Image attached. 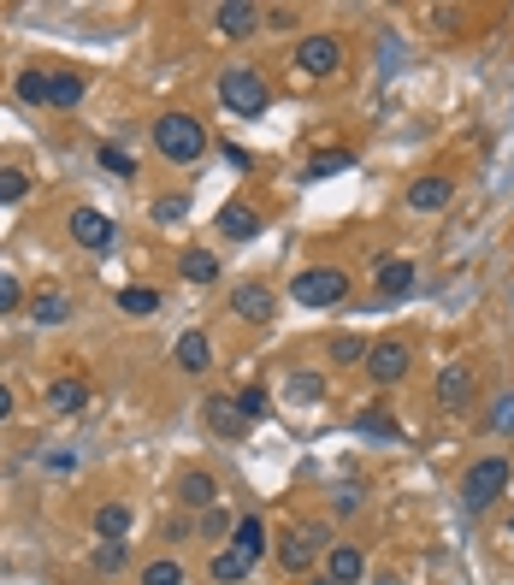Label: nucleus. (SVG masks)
<instances>
[{
    "label": "nucleus",
    "instance_id": "1",
    "mask_svg": "<svg viewBox=\"0 0 514 585\" xmlns=\"http://www.w3.org/2000/svg\"><path fill=\"white\" fill-rule=\"evenodd\" d=\"M509 485H514L509 455H479V461L461 473V509H467V515H485V509H497V503L509 497Z\"/></svg>",
    "mask_w": 514,
    "mask_h": 585
},
{
    "label": "nucleus",
    "instance_id": "2",
    "mask_svg": "<svg viewBox=\"0 0 514 585\" xmlns=\"http://www.w3.org/2000/svg\"><path fill=\"white\" fill-rule=\"evenodd\" d=\"M154 148L172 160V166H195L201 154H207V130L195 113H160L154 119Z\"/></svg>",
    "mask_w": 514,
    "mask_h": 585
},
{
    "label": "nucleus",
    "instance_id": "3",
    "mask_svg": "<svg viewBox=\"0 0 514 585\" xmlns=\"http://www.w3.org/2000/svg\"><path fill=\"white\" fill-rule=\"evenodd\" d=\"M219 101L231 107V119H260L272 107V89H266V77H260L255 65H231L219 77Z\"/></svg>",
    "mask_w": 514,
    "mask_h": 585
},
{
    "label": "nucleus",
    "instance_id": "4",
    "mask_svg": "<svg viewBox=\"0 0 514 585\" xmlns=\"http://www.w3.org/2000/svg\"><path fill=\"white\" fill-rule=\"evenodd\" d=\"M349 296V272L343 266H302L290 278V302L296 308H337Z\"/></svg>",
    "mask_w": 514,
    "mask_h": 585
},
{
    "label": "nucleus",
    "instance_id": "5",
    "mask_svg": "<svg viewBox=\"0 0 514 585\" xmlns=\"http://www.w3.org/2000/svg\"><path fill=\"white\" fill-rule=\"evenodd\" d=\"M231 314L243 325H266L278 314V290L266 284V278H243V284H231Z\"/></svg>",
    "mask_w": 514,
    "mask_h": 585
},
{
    "label": "nucleus",
    "instance_id": "6",
    "mask_svg": "<svg viewBox=\"0 0 514 585\" xmlns=\"http://www.w3.org/2000/svg\"><path fill=\"white\" fill-rule=\"evenodd\" d=\"M361 367H367V379H373V385H396V379H408L414 349H408L402 337H385V343H373V349H367V361H361Z\"/></svg>",
    "mask_w": 514,
    "mask_h": 585
},
{
    "label": "nucleus",
    "instance_id": "7",
    "mask_svg": "<svg viewBox=\"0 0 514 585\" xmlns=\"http://www.w3.org/2000/svg\"><path fill=\"white\" fill-rule=\"evenodd\" d=\"M296 71L302 77H337L343 71V42L337 36H302L296 42Z\"/></svg>",
    "mask_w": 514,
    "mask_h": 585
},
{
    "label": "nucleus",
    "instance_id": "8",
    "mask_svg": "<svg viewBox=\"0 0 514 585\" xmlns=\"http://www.w3.org/2000/svg\"><path fill=\"white\" fill-rule=\"evenodd\" d=\"M325 544H331V538H325V526H302V532H290V538H284V550H278V568H284V574H308Z\"/></svg>",
    "mask_w": 514,
    "mask_h": 585
},
{
    "label": "nucleus",
    "instance_id": "9",
    "mask_svg": "<svg viewBox=\"0 0 514 585\" xmlns=\"http://www.w3.org/2000/svg\"><path fill=\"white\" fill-rule=\"evenodd\" d=\"M473 390H479V373H473L467 361H450V367L438 373V408H450V414H461V408L473 402Z\"/></svg>",
    "mask_w": 514,
    "mask_h": 585
},
{
    "label": "nucleus",
    "instance_id": "10",
    "mask_svg": "<svg viewBox=\"0 0 514 585\" xmlns=\"http://www.w3.org/2000/svg\"><path fill=\"white\" fill-rule=\"evenodd\" d=\"M213 225H219V237H225V243H255V237H260V213L249 207V201H225Z\"/></svg>",
    "mask_w": 514,
    "mask_h": 585
},
{
    "label": "nucleus",
    "instance_id": "11",
    "mask_svg": "<svg viewBox=\"0 0 514 585\" xmlns=\"http://www.w3.org/2000/svg\"><path fill=\"white\" fill-rule=\"evenodd\" d=\"M414 284H420V266L408 255H385L379 272H373V290H379V296H408Z\"/></svg>",
    "mask_w": 514,
    "mask_h": 585
},
{
    "label": "nucleus",
    "instance_id": "12",
    "mask_svg": "<svg viewBox=\"0 0 514 585\" xmlns=\"http://www.w3.org/2000/svg\"><path fill=\"white\" fill-rule=\"evenodd\" d=\"M71 243H83V249H113V219H107L101 207H77V213H71Z\"/></svg>",
    "mask_w": 514,
    "mask_h": 585
},
{
    "label": "nucleus",
    "instance_id": "13",
    "mask_svg": "<svg viewBox=\"0 0 514 585\" xmlns=\"http://www.w3.org/2000/svg\"><path fill=\"white\" fill-rule=\"evenodd\" d=\"M201 420H207V432H213V438H243V432H249V420L237 414V402H231V396H207V402H201Z\"/></svg>",
    "mask_w": 514,
    "mask_h": 585
},
{
    "label": "nucleus",
    "instance_id": "14",
    "mask_svg": "<svg viewBox=\"0 0 514 585\" xmlns=\"http://www.w3.org/2000/svg\"><path fill=\"white\" fill-rule=\"evenodd\" d=\"M213 24H219V36L243 42V36H255L260 30V6H249V0H225V6L213 12Z\"/></svg>",
    "mask_w": 514,
    "mask_h": 585
},
{
    "label": "nucleus",
    "instance_id": "15",
    "mask_svg": "<svg viewBox=\"0 0 514 585\" xmlns=\"http://www.w3.org/2000/svg\"><path fill=\"white\" fill-rule=\"evenodd\" d=\"M450 201H455L450 178H414L408 184V213H444Z\"/></svg>",
    "mask_w": 514,
    "mask_h": 585
},
{
    "label": "nucleus",
    "instance_id": "16",
    "mask_svg": "<svg viewBox=\"0 0 514 585\" xmlns=\"http://www.w3.org/2000/svg\"><path fill=\"white\" fill-rule=\"evenodd\" d=\"M178 503H184V509H201V515H207V509H219V479H213V473H201V467H190V473L178 479Z\"/></svg>",
    "mask_w": 514,
    "mask_h": 585
},
{
    "label": "nucleus",
    "instance_id": "17",
    "mask_svg": "<svg viewBox=\"0 0 514 585\" xmlns=\"http://www.w3.org/2000/svg\"><path fill=\"white\" fill-rule=\"evenodd\" d=\"M367 574V556L355 550V544H331V556H325V580L331 585H355Z\"/></svg>",
    "mask_w": 514,
    "mask_h": 585
},
{
    "label": "nucleus",
    "instance_id": "18",
    "mask_svg": "<svg viewBox=\"0 0 514 585\" xmlns=\"http://www.w3.org/2000/svg\"><path fill=\"white\" fill-rule=\"evenodd\" d=\"M172 361H178L184 373H207V367H213V343H207V331H184V337L172 343Z\"/></svg>",
    "mask_w": 514,
    "mask_h": 585
},
{
    "label": "nucleus",
    "instance_id": "19",
    "mask_svg": "<svg viewBox=\"0 0 514 585\" xmlns=\"http://www.w3.org/2000/svg\"><path fill=\"white\" fill-rule=\"evenodd\" d=\"M48 408H54V414H83V408H89V385H83V379H54V385H48Z\"/></svg>",
    "mask_w": 514,
    "mask_h": 585
},
{
    "label": "nucleus",
    "instance_id": "20",
    "mask_svg": "<svg viewBox=\"0 0 514 585\" xmlns=\"http://www.w3.org/2000/svg\"><path fill=\"white\" fill-rule=\"evenodd\" d=\"M349 166H355V154H349V148H320V154L302 166V178H308V184H320V178H337V172H349Z\"/></svg>",
    "mask_w": 514,
    "mask_h": 585
},
{
    "label": "nucleus",
    "instance_id": "21",
    "mask_svg": "<svg viewBox=\"0 0 514 585\" xmlns=\"http://www.w3.org/2000/svg\"><path fill=\"white\" fill-rule=\"evenodd\" d=\"M12 89H18V101H30V107H54V95H48V71H42V65H24V71L12 77Z\"/></svg>",
    "mask_w": 514,
    "mask_h": 585
},
{
    "label": "nucleus",
    "instance_id": "22",
    "mask_svg": "<svg viewBox=\"0 0 514 585\" xmlns=\"http://www.w3.org/2000/svg\"><path fill=\"white\" fill-rule=\"evenodd\" d=\"M119 308H125L130 320H154L160 314V290L154 284H130V290H119Z\"/></svg>",
    "mask_w": 514,
    "mask_h": 585
},
{
    "label": "nucleus",
    "instance_id": "23",
    "mask_svg": "<svg viewBox=\"0 0 514 585\" xmlns=\"http://www.w3.org/2000/svg\"><path fill=\"white\" fill-rule=\"evenodd\" d=\"M249 568H255V562L231 544V550H219V556H213V568H207V574H213V585H237V580H249Z\"/></svg>",
    "mask_w": 514,
    "mask_h": 585
},
{
    "label": "nucleus",
    "instance_id": "24",
    "mask_svg": "<svg viewBox=\"0 0 514 585\" xmlns=\"http://www.w3.org/2000/svg\"><path fill=\"white\" fill-rule=\"evenodd\" d=\"M95 532H101V544L130 538V509L125 503H101V509H95Z\"/></svg>",
    "mask_w": 514,
    "mask_h": 585
},
{
    "label": "nucleus",
    "instance_id": "25",
    "mask_svg": "<svg viewBox=\"0 0 514 585\" xmlns=\"http://www.w3.org/2000/svg\"><path fill=\"white\" fill-rule=\"evenodd\" d=\"M355 432H361V438H379V444H396V438H402V426L390 420L385 408H361V414H355Z\"/></svg>",
    "mask_w": 514,
    "mask_h": 585
},
{
    "label": "nucleus",
    "instance_id": "26",
    "mask_svg": "<svg viewBox=\"0 0 514 585\" xmlns=\"http://www.w3.org/2000/svg\"><path fill=\"white\" fill-rule=\"evenodd\" d=\"M48 95H54V107H83V71H48Z\"/></svg>",
    "mask_w": 514,
    "mask_h": 585
},
{
    "label": "nucleus",
    "instance_id": "27",
    "mask_svg": "<svg viewBox=\"0 0 514 585\" xmlns=\"http://www.w3.org/2000/svg\"><path fill=\"white\" fill-rule=\"evenodd\" d=\"M237 550H243L249 562H260V556H266V520H260V515H243V520H237Z\"/></svg>",
    "mask_w": 514,
    "mask_h": 585
},
{
    "label": "nucleus",
    "instance_id": "28",
    "mask_svg": "<svg viewBox=\"0 0 514 585\" xmlns=\"http://www.w3.org/2000/svg\"><path fill=\"white\" fill-rule=\"evenodd\" d=\"M367 349H373V343H361L355 331H343V337H331V349H325V355H331V367H361V361H367Z\"/></svg>",
    "mask_w": 514,
    "mask_h": 585
},
{
    "label": "nucleus",
    "instance_id": "29",
    "mask_svg": "<svg viewBox=\"0 0 514 585\" xmlns=\"http://www.w3.org/2000/svg\"><path fill=\"white\" fill-rule=\"evenodd\" d=\"M178 266H184V278H190V284H213V278H219V255H213V249H190Z\"/></svg>",
    "mask_w": 514,
    "mask_h": 585
},
{
    "label": "nucleus",
    "instance_id": "30",
    "mask_svg": "<svg viewBox=\"0 0 514 585\" xmlns=\"http://www.w3.org/2000/svg\"><path fill=\"white\" fill-rule=\"evenodd\" d=\"M65 314H71V302H65L60 290H48V296H36V302H30V320H36V325H60Z\"/></svg>",
    "mask_w": 514,
    "mask_h": 585
},
{
    "label": "nucleus",
    "instance_id": "31",
    "mask_svg": "<svg viewBox=\"0 0 514 585\" xmlns=\"http://www.w3.org/2000/svg\"><path fill=\"white\" fill-rule=\"evenodd\" d=\"M95 160H101V166H107L113 178H136V160H130L119 142H101V148H95Z\"/></svg>",
    "mask_w": 514,
    "mask_h": 585
},
{
    "label": "nucleus",
    "instance_id": "32",
    "mask_svg": "<svg viewBox=\"0 0 514 585\" xmlns=\"http://www.w3.org/2000/svg\"><path fill=\"white\" fill-rule=\"evenodd\" d=\"M142 585H184V562H172V556L148 562V568H142Z\"/></svg>",
    "mask_w": 514,
    "mask_h": 585
},
{
    "label": "nucleus",
    "instance_id": "33",
    "mask_svg": "<svg viewBox=\"0 0 514 585\" xmlns=\"http://www.w3.org/2000/svg\"><path fill=\"white\" fill-rule=\"evenodd\" d=\"M231 402H237V414H243V420H266V408H272V396H266V390H260V385L237 390Z\"/></svg>",
    "mask_w": 514,
    "mask_h": 585
},
{
    "label": "nucleus",
    "instance_id": "34",
    "mask_svg": "<svg viewBox=\"0 0 514 585\" xmlns=\"http://www.w3.org/2000/svg\"><path fill=\"white\" fill-rule=\"evenodd\" d=\"M284 390H290V402H320V396H325V379H320V373H296Z\"/></svg>",
    "mask_w": 514,
    "mask_h": 585
},
{
    "label": "nucleus",
    "instance_id": "35",
    "mask_svg": "<svg viewBox=\"0 0 514 585\" xmlns=\"http://www.w3.org/2000/svg\"><path fill=\"white\" fill-rule=\"evenodd\" d=\"M95 568H101V574L130 568V544H125V538H119V544H101V550H95Z\"/></svg>",
    "mask_w": 514,
    "mask_h": 585
},
{
    "label": "nucleus",
    "instance_id": "36",
    "mask_svg": "<svg viewBox=\"0 0 514 585\" xmlns=\"http://www.w3.org/2000/svg\"><path fill=\"white\" fill-rule=\"evenodd\" d=\"M184 213H190V195H160L154 201V225H178Z\"/></svg>",
    "mask_w": 514,
    "mask_h": 585
},
{
    "label": "nucleus",
    "instance_id": "37",
    "mask_svg": "<svg viewBox=\"0 0 514 585\" xmlns=\"http://www.w3.org/2000/svg\"><path fill=\"white\" fill-rule=\"evenodd\" d=\"M491 432H497V438H514V390L497 396V408H491Z\"/></svg>",
    "mask_w": 514,
    "mask_h": 585
},
{
    "label": "nucleus",
    "instance_id": "38",
    "mask_svg": "<svg viewBox=\"0 0 514 585\" xmlns=\"http://www.w3.org/2000/svg\"><path fill=\"white\" fill-rule=\"evenodd\" d=\"M30 195V178L18 166H0V201H24Z\"/></svg>",
    "mask_w": 514,
    "mask_h": 585
},
{
    "label": "nucleus",
    "instance_id": "39",
    "mask_svg": "<svg viewBox=\"0 0 514 585\" xmlns=\"http://www.w3.org/2000/svg\"><path fill=\"white\" fill-rule=\"evenodd\" d=\"M24 308V284L12 272H0V314H18Z\"/></svg>",
    "mask_w": 514,
    "mask_h": 585
},
{
    "label": "nucleus",
    "instance_id": "40",
    "mask_svg": "<svg viewBox=\"0 0 514 585\" xmlns=\"http://www.w3.org/2000/svg\"><path fill=\"white\" fill-rule=\"evenodd\" d=\"M331 515H361V485H343V491H337V497H331Z\"/></svg>",
    "mask_w": 514,
    "mask_h": 585
},
{
    "label": "nucleus",
    "instance_id": "41",
    "mask_svg": "<svg viewBox=\"0 0 514 585\" xmlns=\"http://www.w3.org/2000/svg\"><path fill=\"white\" fill-rule=\"evenodd\" d=\"M225 532H231V515L225 509H207L201 515V538H225Z\"/></svg>",
    "mask_w": 514,
    "mask_h": 585
},
{
    "label": "nucleus",
    "instance_id": "42",
    "mask_svg": "<svg viewBox=\"0 0 514 585\" xmlns=\"http://www.w3.org/2000/svg\"><path fill=\"white\" fill-rule=\"evenodd\" d=\"M219 154H225V166H231V172H249V148H237V142H225Z\"/></svg>",
    "mask_w": 514,
    "mask_h": 585
},
{
    "label": "nucleus",
    "instance_id": "43",
    "mask_svg": "<svg viewBox=\"0 0 514 585\" xmlns=\"http://www.w3.org/2000/svg\"><path fill=\"white\" fill-rule=\"evenodd\" d=\"M0 420H12V390L0 385Z\"/></svg>",
    "mask_w": 514,
    "mask_h": 585
},
{
    "label": "nucleus",
    "instance_id": "44",
    "mask_svg": "<svg viewBox=\"0 0 514 585\" xmlns=\"http://www.w3.org/2000/svg\"><path fill=\"white\" fill-rule=\"evenodd\" d=\"M308 585H331V580H325V574H320V580H308Z\"/></svg>",
    "mask_w": 514,
    "mask_h": 585
},
{
    "label": "nucleus",
    "instance_id": "45",
    "mask_svg": "<svg viewBox=\"0 0 514 585\" xmlns=\"http://www.w3.org/2000/svg\"><path fill=\"white\" fill-rule=\"evenodd\" d=\"M379 585H390V580H379Z\"/></svg>",
    "mask_w": 514,
    "mask_h": 585
}]
</instances>
